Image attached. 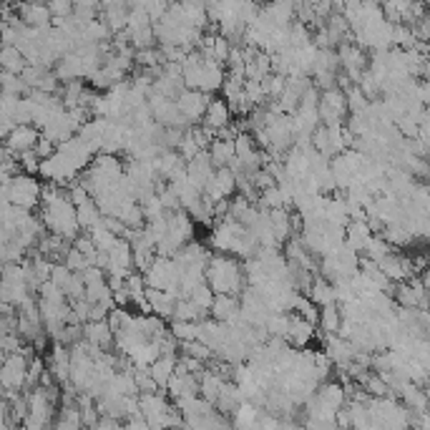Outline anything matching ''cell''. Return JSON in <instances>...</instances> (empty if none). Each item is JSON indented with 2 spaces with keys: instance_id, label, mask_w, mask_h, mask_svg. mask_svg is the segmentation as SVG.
Returning <instances> with one entry per match:
<instances>
[{
  "instance_id": "obj_21",
  "label": "cell",
  "mask_w": 430,
  "mask_h": 430,
  "mask_svg": "<svg viewBox=\"0 0 430 430\" xmlns=\"http://www.w3.org/2000/svg\"><path fill=\"white\" fill-rule=\"evenodd\" d=\"M375 237V232L370 229V224L367 222H350L347 224V244H350L352 249H357L360 254H365L367 244H370V239Z\"/></svg>"
},
{
  "instance_id": "obj_33",
  "label": "cell",
  "mask_w": 430,
  "mask_h": 430,
  "mask_svg": "<svg viewBox=\"0 0 430 430\" xmlns=\"http://www.w3.org/2000/svg\"><path fill=\"white\" fill-rule=\"evenodd\" d=\"M189 297L194 299L196 304H199L201 310H212V304H214V297H217V292L212 289V285H209V282H201V285L196 287V289L189 294Z\"/></svg>"
},
{
  "instance_id": "obj_18",
  "label": "cell",
  "mask_w": 430,
  "mask_h": 430,
  "mask_svg": "<svg viewBox=\"0 0 430 430\" xmlns=\"http://www.w3.org/2000/svg\"><path fill=\"white\" fill-rule=\"evenodd\" d=\"M232 116H234V111H232L227 98H212V104H209L207 114H204V124L209 129H214V131H219V129L229 126Z\"/></svg>"
},
{
  "instance_id": "obj_25",
  "label": "cell",
  "mask_w": 430,
  "mask_h": 430,
  "mask_svg": "<svg viewBox=\"0 0 430 430\" xmlns=\"http://www.w3.org/2000/svg\"><path fill=\"white\" fill-rule=\"evenodd\" d=\"M259 413H262V405H257V402L252 400L239 402V407L232 413V425H237V428H252V425H257Z\"/></svg>"
},
{
  "instance_id": "obj_23",
  "label": "cell",
  "mask_w": 430,
  "mask_h": 430,
  "mask_svg": "<svg viewBox=\"0 0 430 430\" xmlns=\"http://www.w3.org/2000/svg\"><path fill=\"white\" fill-rule=\"evenodd\" d=\"M317 327H320L322 335H340V327H342V310H340L338 302L320 307V325Z\"/></svg>"
},
{
  "instance_id": "obj_5",
  "label": "cell",
  "mask_w": 430,
  "mask_h": 430,
  "mask_svg": "<svg viewBox=\"0 0 430 430\" xmlns=\"http://www.w3.org/2000/svg\"><path fill=\"white\" fill-rule=\"evenodd\" d=\"M320 119L325 126H338L347 119V93L342 91L340 86L335 88H327L322 91V98H320Z\"/></svg>"
},
{
  "instance_id": "obj_29",
  "label": "cell",
  "mask_w": 430,
  "mask_h": 430,
  "mask_svg": "<svg viewBox=\"0 0 430 430\" xmlns=\"http://www.w3.org/2000/svg\"><path fill=\"white\" fill-rule=\"evenodd\" d=\"M174 333V338L179 342H186V340H196L199 338V322H189V320H172V327H169Z\"/></svg>"
},
{
  "instance_id": "obj_41",
  "label": "cell",
  "mask_w": 430,
  "mask_h": 430,
  "mask_svg": "<svg viewBox=\"0 0 430 430\" xmlns=\"http://www.w3.org/2000/svg\"><path fill=\"white\" fill-rule=\"evenodd\" d=\"M35 151H38L40 159H48V156H53L58 151V143L51 141V138H46V136H40L38 143H35Z\"/></svg>"
},
{
  "instance_id": "obj_15",
  "label": "cell",
  "mask_w": 430,
  "mask_h": 430,
  "mask_svg": "<svg viewBox=\"0 0 430 430\" xmlns=\"http://www.w3.org/2000/svg\"><path fill=\"white\" fill-rule=\"evenodd\" d=\"M83 330H86L88 342L98 345L101 350L109 352V350H114V347H116V333L111 330L109 320H98V322L88 320L86 325H83Z\"/></svg>"
},
{
  "instance_id": "obj_20",
  "label": "cell",
  "mask_w": 430,
  "mask_h": 430,
  "mask_svg": "<svg viewBox=\"0 0 430 430\" xmlns=\"http://www.w3.org/2000/svg\"><path fill=\"white\" fill-rule=\"evenodd\" d=\"M212 317L219 322H232L241 315V299L237 294H217L212 304Z\"/></svg>"
},
{
  "instance_id": "obj_38",
  "label": "cell",
  "mask_w": 430,
  "mask_h": 430,
  "mask_svg": "<svg viewBox=\"0 0 430 430\" xmlns=\"http://www.w3.org/2000/svg\"><path fill=\"white\" fill-rule=\"evenodd\" d=\"M177 151H179V154H181L186 161H191L196 154H199V151H207V149H199V143L194 141V136H191L189 129H186V133H184V138H181V143H179V149H177Z\"/></svg>"
},
{
  "instance_id": "obj_31",
  "label": "cell",
  "mask_w": 430,
  "mask_h": 430,
  "mask_svg": "<svg viewBox=\"0 0 430 430\" xmlns=\"http://www.w3.org/2000/svg\"><path fill=\"white\" fill-rule=\"evenodd\" d=\"M345 93H347V109H350V114H365L367 106H370V98L362 93V88L355 83V86H350Z\"/></svg>"
},
{
  "instance_id": "obj_36",
  "label": "cell",
  "mask_w": 430,
  "mask_h": 430,
  "mask_svg": "<svg viewBox=\"0 0 430 430\" xmlns=\"http://www.w3.org/2000/svg\"><path fill=\"white\" fill-rule=\"evenodd\" d=\"M40 156H38V151L35 149H28V151H20L18 154V164H20V172H25V174H38L40 172Z\"/></svg>"
},
{
  "instance_id": "obj_10",
  "label": "cell",
  "mask_w": 430,
  "mask_h": 430,
  "mask_svg": "<svg viewBox=\"0 0 430 430\" xmlns=\"http://www.w3.org/2000/svg\"><path fill=\"white\" fill-rule=\"evenodd\" d=\"M40 136H43V133H40V129L33 126V124H18V126L6 136V146L18 156L20 151L35 149V143H38Z\"/></svg>"
},
{
  "instance_id": "obj_2",
  "label": "cell",
  "mask_w": 430,
  "mask_h": 430,
  "mask_svg": "<svg viewBox=\"0 0 430 430\" xmlns=\"http://www.w3.org/2000/svg\"><path fill=\"white\" fill-rule=\"evenodd\" d=\"M43 196V184L35 179V174H16L11 181H3V201H13L18 207L38 209Z\"/></svg>"
},
{
  "instance_id": "obj_35",
  "label": "cell",
  "mask_w": 430,
  "mask_h": 430,
  "mask_svg": "<svg viewBox=\"0 0 430 430\" xmlns=\"http://www.w3.org/2000/svg\"><path fill=\"white\" fill-rule=\"evenodd\" d=\"M141 207H143V214H146V222H151V219H159L167 214V209H164V204H161V196L159 191L151 196H146V199L141 201Z\"/></svg>"
},
{
  "instance_id": "obj_7",
  "label": "cell",
  "mask_w": 430,
  "mask_h": 430,
  "mask_svg": "<svg viewBox=\"0 0 430 430\" xmlns=\"http://www.w3.org/2000/svg\"><path fill=\"white\" fill-rule=\"evenodd\" d=\"M239 189V181H237V174L232 172L229 167L217 169L212 181L204 186V194L209 196L212 201H222V199H232Z\"/></svg>"
},
{
  "instance_id": "obj_3",
  "label": "cell",
  "mask_w": 430,
  "mask_h": 430,
  "mask_svg": "<svg viewBox=\"0 0 430 430\" xmlns=\"http://www.w3.org/2000/svg\"><path fill=\"white\" fill-rule=\"evenodd\" d=\"M28 400H30V410L28 418L23 420V430H43L51 428L56 423V413H58V402L48 395L46 388H33L28 390Z\"/></svg>"
},
{
  "instance_id": "obj_14",
  "label": "cell",
  "mask_w": 430,
  "mask_h": 430,
  "mask_svg": "<svg viewBox=\"0 0 430 430\" xmlns=\"http://www.w3.org/2000/svg\"><path fill=\"white\" fill-rule=\"evenodd\" d=\"M56 76L61 78V83H68V80H78V78H86V64H83V58L80 53L71 51L66 56H61L56 66H53Z\"/></svg>"
},
{
  "instance_id": "obj_26",
  "label": "cell",
  "mask_w": 430,
  "mask_h": 430,
  "mask_svg": "<svg viewBox=\"0 0 430 430\" xmlns=\"http://www.w3.org/2000/svg\"><path fill=\"white\" fill-rule=\"evenodd\" d=\"M0 66H3L6 71H11V73H23V68L28 66V61H25L23 51H20L18 46H13V43H3Z\"/></svg>"
},
{
  "instance_id": "obj_19",
  "label": "cell",
  "mask_w": 430,
  "mask_h": 430,
  "mask_svg": "<svg viewBox=\"0 0 430 430\" xmlns=\"http://www.w3.org/2000/svg\"><path fill=\"white\" fill-rule=\"evenodd\" d=\"M177 365H179V352H164V355H159L149 365L151 375H154V380L159 383L161 390H167L169 380H172V375L177 373Z\"/></svg>"
},
{
  "instance_id": "obj_1",
  "label": "cell",
  "mask_w": 430,
  "mask_h": 430,
  "mask_svg": "<svg viewBox=\"0 0 430 430\" xmlns=\"http://www.w3.org/2000/svg\"><path fill=\"white\" fill-rule=\"evenodd\" d=\"M207 282L217 294H237L239 297L241 289L247 287V277H244V264L237 254L217 252L212 254L207 267Z\"/></svg>"
},
{
  "instance_id": "obj_22",
  "label": "cell",
  "mask_w": 430,
  "mask_h": 430,
  "mask_svg": "<svg viewBox=\"0 0 430 430\" xmlns=\"http://www.w3.org/2000/svg\"><path fill=\"white\" fill-rule=\"evenodd\" d=\"M307 294H310L312 302H317L320 307L338 302V294H335V282H330L327 277H322V275H315V280H312V285H310V292H307Z\"/></svg>"
},
{
  "instance_id": "obj_40",
  "label": "cell",
  "mask_w": 430,
  "mask_h": 430,
  "mask_svg": "<svg viewBox=\"0 0 430 430\" xmlns=\"http://www.w3.org/2000/svg\"><path fill=\"white\" fill-rule=\"evenodd\" d=\"M48 8H51L53 18H68L73 16L76 3L73 0H48Z\"/></svg>"
},
{
  "instance_id": "obj_6",
  "label": "cell",
  "mask_w": 430,
  "mask_h": 430,
  "mask_svg": "<svg viewBox=\"0 0 430 430\" xmlns=\"http://www.w3.org/2000/svg\"><path fill=\"white\" fill-rule=\"evenodd\" d=\"M212 98H214L212 93L199 91V88H186V91L177 98L179 111H181V116L186 119V124H189V126H194V124L204 121V114H207L209 104H212Z\"/></svg>"
},
{
  "instance_id": "obj_39",
  "label": "cell",
  "mask_w": 430,
  "mask_h": 430,
  "mask_svg": "<svg viewBox=\"0 0 430 430\" xmlns=\"http://www.w3.org/2000/svg\"><path fill=\"white\" fill-rule=\"evenodd\" d=\"M66 264H68L73 272H83L86 267H91V262H88L86 254L80 252V249H76V247H71L68 257H66Z\"/></svg>"
},
{
  "instance_id": "obj_12",
  "label": "cell",
  "mask_w": 430,
  "mask_h": 430,
  "mask_svg": "<svg viewBox=\"0 0 430 430\" xmlns=\"http://www.w3.org/2000/svg\"><path fill=\"white\" fill-rule=\"evenodd\" d=\"M320 335L315 322L304 320L302 315L292 312V320H289V330H287V342L292 345V347H307L312 340Z\"/></svg>"
},
{
  "instance_id": "obj_30",
  "label": "cell",
  "mask_w": 430,
  "mask_h": 430,
  "mask_svg": "<svg viewBox=\"0 0 430 430\" xmlns=\"http://www.w3.org/2000/svg\"><path fill=\"white\" fill-rule=\"evenodd\" d=\"M3 88L6 93H16V96H28L30 86L23 80L20 73H11V71H3Z\"/></svg>"
},
{
  "instance_id": "obj_43",
  "label": "cell",
  "mask_w": 430,
  "mask_h": 430,
  "mask_svg": "<svg viewBox=\"0 0 430 430\" xmlns=\"http://www.w3.org/2000/svg\"><path fill=\"white\" fill-rule=\"evenodd\" d=\"M304 3H310V6H317V3H320V0H304Z\"/></svg>"
},
{
  "instance_id": "obj_8",
  "label": "cell",
  "mask_w": 430,
  "mask_h": 430,
  "mask_svg": "<svg viewBox=\"0 0 430 430\" xmlns=\"http://www.w3.org/2000/svg\"><path fill=\"white\" fill-rule=\"evenodd\" d=\"M380 270L393 282H407L410 277L418 275L413 257H407V254H400V252H390L385 259H380Z\"/></svg>"
},
{
  "instance_id": "obj_37",
  "label": "cell",
  "mask_w": 430,
  "mask_h": 430,
  "mask_svg": "<svg viewBox=\"0 0 430 430\" xmlns=\"http://www.w3.org/2000/svg\"><path fill=\"white\" fill-rule=\"evenodd\" d=\"M71 277H73V270H71L66 262H56V264H53V272H51V282H53V285H58L61 289H66V285L71 282Z\"/></svg>"
},
{
  "instance_id": "obj_17",
  "label": "cell",
  "mask_w": 430,
  "mask_h": 430,
  "mask_svg": "<svg viewBox=\"0 0 430 430\" xmlns=\"http://www.w3.org/2000/svg\"><path fill=\"white\" fill-rule=\"evenodd\" d=\"M167 393L172 400L184 395H199V375L196 373H174L167 385Z\"/></svg>"
},
{
  "instance_id": "obj_9",
  "label": "cell",
  "mask_w": 430,
  "mask_h": 430,
  "mask_svg": "<svg viewBox=\"0 0 430 430\" xmlns=\"http://www.w3.org/2000/svg\"><path fill=\"white\" fill-rule=\"evenodd\" d=\"M18 18L23 20L30 28H48L53 25V13L48 8V3H25V0H18Z\"/></svg>"
},
{
  "instance_id": "obj_34",
  "label": "cell",
  "mask_w": 430,
  "mask_h": 430,
  "mask_svg": "<svg viewBox=\"0 0 430 430\" xmlns=\"http://www.w3.org/2000/svg\"><path fill=\"white\" fill-rule=\"evenodd\" d=\"M64 292H66V297H68V302H76V299L86 297V280H83L80 272H73V277H71V282L66 285Z\"/></svg>"
},
{
  "instance_id": "obj_32",
  "label": "cell",
  "mask_w": 430,
  "mask_h": 430,
  "mask_svg": "<svg viewBox=\"0 0 430 430\" xmlns=\"http://www.w3.org/2000/svg\"><path fill=\"white\" fill-rule=\"evenodd\" d=\"M289 320H292V315H289V312H272V315L267 317V330H270V335H277V338H287Z\"/></svg>"
},
{
  "instance_id": "obj_11",
  "label": "cell",
  "mask_w": 430,
  "mask_h": 430,
  "mask_svg": "<svg viewBox=\"0 0 430 430\" xmlns=\"http://www.w3.org/2000/svg\"><path fill=\"white\" fill-rule=\"evenodd\" d=\"M186 174H189V181L196 184V186L204 191V186H207V184L214 179V174H217L212 154H209V151H199V154L186 164Z\"/></svg>"
},
{
  "instance_id": "obj_4",
  "label": "cell",
  "mask_w": 430,
  "mask_h": 430,
  "mask_svg": "<svg viewBox=\"0 0 430 430\" xmlns=\"http://www.w3.org/2000/svg\"><path fill=\"white\" fill-rule=\"evenodd\" d=\"M28 365H30V357L25 355V352H13V355L3 357V367H0V388H3V390H25Z\"/></svg>"
},
{
  "instance_id": "obj_28",
  "label": "cell",
  "mask_w": 430,
  "mask_h": 430,
  "mask_svg": "<svg viewBox=\"0 0 430 430\" xmlns=\"http://www.w3.org/2000/svg\"><path fill=\"white\" fill-rule=\"evenodd\" d=\"M398 247H393L390 241L385 239L383 234H375L373 239H370V244H367V249H365V257H370V259H375V262H380V259H385L390 252H395Z\"/></svg>"
},
{
  "instance_id": "obj_16",
  "label": "cell",
  "mask_w": 430,
  "mask_h": 430,
  "mask_svg": "<svg viewBox=\"0 0 430 430\" xmlns=\"http://www.w3.org/2000/svg\"><path fill=\"white\" fill-rule=\"evenodd\" d=\"M146 297H149L154 315L164 317V320H172L174 310H177L179 294L169 292V289H159V287H149V289H146Z\"/></svg>"
},
{
  "instance_id": "obj_27",
  "label": "cell",
  "mask_w": 430,
  "mask_h": 430,
  "mask_svg": "<svg viewBox=\"0 0 430 430\" xmlns=\"http://www.w3.org/2000/svg\"><path fill=\"white\" fill-rule=\"evenodd\" d=\"M101 209H98V204H96V199H86L83 204H78V224H80V229L83 232H88L91 227H96L98 222H101Z\"/></svg>"
},
{
  "instance_id": "obj_24",
  "label": "cell",
  "mask_w": 430,
  "mask_h": 430,
  "mask_svg": "<svg viewBox=\"0 0 430 430\" xmlns=\"http://www.w3.org/2000/svg\"><path fill=\"white\" fill-rule=\"evenodd\" d=\"M209 154H212L214 167L222 169V167H229V161L237 156V143L232 138H214V143L209 146Z\"/></svg>"
},
{
  "instance_id": "obj_13",
  "label": "cell",
  "mask_w": 430,
  "mask_h": 430,
  "mask_svg": "<svg viewBox=\"0 0 430 430\" xmlns=\"http://www.w3.org/2000/svg\"><path fill=\"white\" fill-rule=\"evenodd\" d=\"M40 133H43L46 138H51V141H56L58 146H61V143H66L68 138H73L76 133H78V126H76V121L71 119L68 109H66L64 114H58L46 129H40Z\"/></svg>"
},
{
  "instance_id": "obj_42",
  "label": "cell",
  "mask_w": 430,
  "mask_h": 430,
  "mask_svg": "<svg viewBox=\"0 0 430 430\" xmlns=\"http://www.w3.org/2000/svg\"><path fill=\"white\" fill-rule=\"evenodd\" d=\"M413 96L418 98L423 106H430V80H415V88H413Z\"/></svg>"
}]
</instances>
